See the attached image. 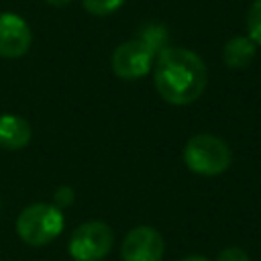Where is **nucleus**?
<instances>
[{
    "instance_id": "obj_1",
    "label": "nucleus",
    "mask_w": 261,
    "mask_h": 261,
    "mask_svg": "<svg viewBox=\"0 0 261 261\" xmlns=\"http://www.w3.org/2000/svg\"><path fill=\"white\" fill-rule=\"evenodd\" d=\"M153 82L167 104L186 106L204 94L208 69L198 53L186 47H165L155 59Z\"/></svg>"
},
{
    "instance_id": "obj_2",
    "label": "nucleus",
    "mask_w": 261,
    "mask_h": 261,
    "mask_svg": "<svg viewBox=\"0 0 261 261\" xmlns=\"http://www.w3.org/2000/svg\"><path fill=\"white\" fill-rule=\"evenodd\" d=\"M165 49V31L151 24L141 37L120 43L112 53V71L120 80H139L153 67L155 55Z\"/></svg>"
},
{
    "instance_id": "obj_3",
    "label": "nucleus",
    "mask_w": 261,
    "mask_h": 261,
    "mask_svg": "<svg viewBox=\"0 0 261 261\" xmlns=\"http://www.w3.org/2000/svg\"><path fill=\"white\" fill-rule=\"evenodd\" d=\"M184 163L190 171L206 177L224 173L232 163V151L220 137L200 133L184 147Z\"/></svg>"
},
{
    "instance_id": "obj_4",
    "label": "nucleus",
    "mask_w": 261,
    "mask_h": 261,
    "mask_svg": "<svg viewBox=\"0 0 261 261\" xmlns=\"http://www.w3.org/2000/svg\"><path fill=\"white\" fill-rule=\"evenodd\" d=\"M65 218L61 208L47 202L27 206L16 218V232L20 241L31 247H45L55 241L63 230Z\"/></svg>"
},
{
    "instance_id": "obj_5",
    "label": "nucleus",
    "mask_w": 261,
    "mask_h": 261,
    "mask_svg": "<svg viewBox=\"0 0 261 261\" xmlns=\"http://www.w3.org/2000/svg\"><path fill=\"white\" fill-rule=\"evenodd\" d=\"M114 245L112 228L102 220H88L73 228L67 251L73 261H102Z\"/></svg>"
},
{
    "instance_id": "obj_6",
    "label": "nucleus",
    "mask_w": 261,
    "mask_h": 261,
    "mask_svg": "<svg viewBox=\"0 0 261 261\" xmlns=\"http://www.w3.org/2000/svg\"><path fill=\"white\" fill-rule=\"evenodd\" d=\"M163 253H165L163 237L153 226L147 224L130 228L120 247L122 261H161Z\"/></svg>"
},
{
    "instance_id": "obj_7",
    "label": "nucleus",
    "mask_w": 261,
    "mask_h": 261,
    "mask_svg": "<svg viewBox=\"0 0 261 261\" xmlns=\"http://www.w3.org/2000/svg\"><path fill=\"white\" fill-rule=\"evenodd\" d=\"M33 43L29 22L14 12H0V57L18 59Z\"/></svg>"
},
{
    "instance_id": "obj_8",
    "label": "nucleus",
    "mask_w": 261,
    "mask_h": 261,
    "mask_svg": "<svg viewBox=\"0 0 261 261\" xmlns=\"http://www.w3.org/2000/svg\"><path fill=\"white\" fill-rule=\"evenodd\" d=\"M31 124L16 114H0V147L8 151H18L31 141Z\"/></svg>"
},
{
    "instance_id": "obj_9",
    "label": "nucleus",
    "mask_w": 261,
    "mask_h": 261,
    "mask_svg": "<svg viewBox=\"0 0 261 261\" xmlns=\"http://www.w3.org/2000/svg\"><path fill=\"white\" fill-rule=\"evenodd\" d=\"M255 53H257V45L249 37L237 35L226 41L222 49V61L230 69H247L253 63Z\"/></svg>"
},
{
    "instance_id": "obj_10",
    "label": "nucleus",
    "mask_w": 261,
    "mask_h": 261,
    "mask_svg": "<svg viewBox=\"0 0 261 261\" xmlns=\"http://www.w3.org/2000/svg\"><path fill=\"white\" fill-rule=\"evenodd\" d=\"M245 24H247V37L255 45H261V0H255L249 6Z\"/></svg>"
},
{
    "instance_id": "obj_11",
    "label": "nucleus",
    "mask_w": 261,
    "mask_h": 261,
    "mask_svg": "<svg viewBox=\"0 0 261 261\" xmlns=\"http://www.w3.org/2000/svg\"><path fill=\"white\" fill-rule=\"evenodd\" d=\"M124 2L126 0H82V6L94 16H108L116 12Z\"/></svg>"
},
{
    "instance_id": "obj_12",
    "label": "nucleus",
    "mask_w": 261,
    "mask_h": 261,
    "mask_svg": "<svg viewBox=\"0 0 261 261\" xmlns=\"http://www.w3.org/2000/svg\"><path fill=\"white\" fill-rule=\"evenodd\" d=\"M216 261H249V255H247V251H245V249H241V247L232 245V247L222 249V251L218 253Z\"/></svg>"
},
{
    "instance_id": "obj_13",
    "label": "nucleus",
    "mask_w": 261,
    "mask_h": 261,
    "mask_svg": "<svg viewBox=\"0 0 261 261\" xmlns=\"http://www.w3.org/2000/svg\"><path fill=\"white\" fill-rule=\"evenodd\" d=\"M53 200H55V206H57V208H67V206H71V202H73V190H71L69 186H59V188L55 190Z\"/></svg>"
},
{
    "instance_id": "obj_14",
    "label": "nucleus",
    "mask_w": 261,
    "mask_h": 261,
    "mask_svg": "<svg viewBox=\"0 0 261 261\" xmlns=\"http://www.w3.org/2000/svg\"><path fill=\"white\" fill-rule=\"evenodd\" d=\"M47 4H51V6H57V8H61V6H67L71 0H45Z\"/></svg>"
},
{
    "instance_id": "obj_15",
    "label": "nucleus",
    "mask_w": 261,
    "mask_h": 261,
    "mask_svg": "<svg viewBox=\"0 0 261 261\" xmlns=\"http://www.w3.org/2000/svg\"><path fill=\"white\" fill-rule=\"evenodd\" d=\"M181 261H210V259H206V257H200V255H192V257H184Z\"/></svg>"
},
{
    "instance_id": "obj_16",
    "label": "nucleus",
    "mask_w": 261,
    "mask_h": 261,
    "mask_svg": "<svg viewBox=\"0 0 261 261\" xmlns=\"http://www.w3.org/2000/svg\"><path fill=\"white\" fill-rule=\"evenodd\" d=\"M0 206H2V204H0Z\"/></svg>"
}]
</instances>
